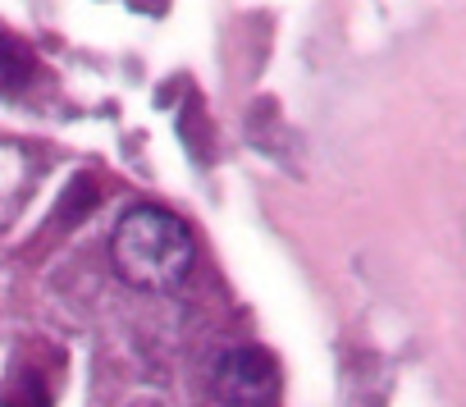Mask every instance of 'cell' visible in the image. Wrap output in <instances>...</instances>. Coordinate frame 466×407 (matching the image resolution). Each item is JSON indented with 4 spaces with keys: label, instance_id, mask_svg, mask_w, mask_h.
Instances as JSON below:
<instances>
[{
    "label": "cell",
    "instance_id": "6da1fadb",
    "mask_svg": "<svg viewBox=\"0 0 466 407\" xmlns=\"http://www.w3.org/2000/svg\"><path fill=\"white\" fill-rule=\"evenodd\" d=\"M110 261L124 284H133L142 293H169L187 280V270L197 261V239L174 211L133 207L115 225Z\"/></svg>",
    "mask_w": 466,
    "mask_h": 407
},
{
    "label": "cell",
    "instance_id": "7a4b0ae2",
    "mask_svg": "<svg viewBox=\"0 0 466 407\" xmlns=\"http://www.w3.org/2000/svg\"><path fill=\"white\" fill-rule=\"evenodd\" d=\"M279 393V371L261 348H228L215 361V398L224 407H270Z\"/></svg>",
    "mask_w": 466,
    "mask_h": 407
},
{
    "label": "cell",
    "instance_id": "3957f363",
    "mask_svg": "<svg viewBox=\"0 0 466 407\" xmlns=\"http://www.w3.org/2000/svg\"><path fill=\"white\" fill-rule=\"evenodd\" d=\"M33 74H37V60H33V51H28L19 37L0 33V87H5V92H15V87L33 83Z\"/></svg>",
    "mask_w": 466,
    "mask_h": 407
}]
</instances>
